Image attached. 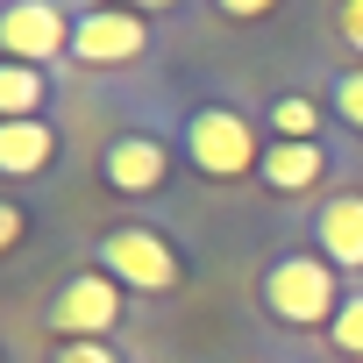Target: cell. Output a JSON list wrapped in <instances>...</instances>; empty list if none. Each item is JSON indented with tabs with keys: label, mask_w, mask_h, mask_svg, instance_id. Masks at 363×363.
Wrapping results in <instances>:
<instances>
[{
	"label": "cell",
	"mask_w": 363,
	"mask_h": 363,
	"mask_svg": "<svg viewBox=\"0 0 363 363\" xmlns=\"http://www.w3.org/2000/svg\"><path fill=\"white\" fill-rule=\"evenodd\" d=\"M22 242V207L8 200V207H0V250H15Z\"/></svg>",
	"instance_id": "17"
},
{
	"label": "cell",
	"mask_w": 363,
	"mask_h": 363,
	"mask_svg": "<svg viewBox=\"0 0 363 363\" xmlns=\"http://www.w3.org/2000/svg\"><path fill=\"white\" fill-rule=\"evenodd\" d=\"M150 36H157L150 8H79L72 65H86V72H128V65L150 57Z\"/></svg>",
	"instance_id": "6"
},
{
	"label": "cell",
	"mask_w": 363,
	"mask_h": 363,
	"mask_svg": "<svg viewBox=\"0 0 363 363\" xmlns=\"http://www.w3.org/2000/svg\"><path fill=\"white\" fill-rule=\"evenodd\" d=\"M93 271H107L121 292H178L186 285V250H178L157 221H114L93 242Z\"/></svg>",
	"instance_id": "3"
},
{
	"label": "cell",
	"mask_w": 363,
	"mask_h": 363,
	"mask_svg": "<svg viewBox=\"0 0 363 363\" xmlns=\"http://www.w3.org/2000/svg\"><path fill=\"white\" fill-rule=\"evenodd\" d=\"M50 93H57V72L0 57V121H43Z\"/></svg>",
	"instance_id": "12"
},
{
	"label": "cell",
	"mask_w": 363,
	"mask_h": 363,
	"mask_svg": "<svg viewBox=\"0 0 363 363\" xmlns=\"http://www.w3.org/2000/svg\"><path fill=\"white\" fill-rule=\"evenodd\" d=\"M342 299H349V285H342V271H335L320 250H278V257L257 271V306H264L278 328H292V335L335 328Z\"/></svg>",
	"instance_id": "2"
},
{
	"label": "cell",
	"mask_w": 363,
	"mask_h": 363,
	"mask_svg": "<svg viewBox=\"0 0 363 363\" xmlns=\"http://www.w3.org/2000/svg\"><path fill=\"white\" fill-rule=\"evenodd\" d=\"M264 150L271 143L257 135V114H242L235 100H186V114H178V157H186L200 178H214V186L257 178Z\"/></svg>",
	"instance_id": "1"
},
{
	"label": "cell",
	"mask_w": 363,
	"mask_h": 363,
	"mask_svg": "<svg viewBox=\"0 0 363 363\" xmlns=\"http://www.w3.org/2000/svg\"><path fill=\"white\" fill-rule=\"evenodd\" d=\"M328 100H313V93H271L264 100V128H271V143H328Z\"/></svg>",
	"instance_id": "11"
},
{
	"label": "cell",
	"mask_w": 363,
	"mask_h": 363,
	"mask_svg": "<svg viewBox=\"0 0 363 363\" xmlns=\"http://www.w3.org/2000/svg\"><path fill=\"white\" fill-rule=\"evenodd\" d=\"M50 363H128V356H121L114 342H57Z\"/></svg>",
	"instance_id": "15"
},
{
	"label": "cell",
	"mask_w": 363,
	"mask_h": 363,
	"mask_svg": "<svg viewBox=\"0 0 363 363\" xmlns=\"http://www.w3.org/2000/svg\"><path fill=\"white\" fill-rule=\"evenodd\" d=\"M57 157H65L57 121H0V178H8V186H29V178H43Z\"/></svg>",
	"instance_id": "10"
},
{
	"label": "cell",
	"mask_w": 363,
	"mask_h": 363,
	"mask_svg": "<svg viewBox=\"0 0 363 363\" xmlns=\"http://www.w3.org/2000/svg\"><path fill=\"white\" fill-rule=\"evenodd\" d=\"M328 171H335V150L328 143H271L257 178H264L271 200H306V193H320Z\"/></svg>",
	"instance_id": "9"
},
{
	"label": "cell",
	"mask_w": 363,
	"mask_h": 363,
	"mask_svg": "<svg viewBox=\"0 0 363 363\" xmlns=\"http://www.w3.org/2000/svg\"><path fill=\"white\" fill-rule=\"evenodd\" d=\"M335 36L349 50H363V0H342V8H335Z\"/></svg>",
	"instance_id": "16"
},
{
	"label": "cell",
	"mask_w": 363,
	"mask_h": 363,
	"mask_svg": "<svg viewBox=\"0 0 363 363\" xmlns=\"http://www.w3.org/2000/svg\"><path fill=\"white\" fill-rule=\"evenodd\" d=\"M171 178H178V143L150 121H128L100 143V186L121 193V200H157L171 193Z\"/></svg>",
	"instance_id": "4"
},
{
	"label": "cell",
	"mask_w": 363,
	"mask_h": 363,
	"mask_svg": "<svg viewBox=\"0 0 363 363\" xmlns=\"http://www.w3.org/2000/svg\"><path fill=\"white\" fill-rule=\"evenodd\" d=\"M306 250H320L342 278H363V186H335V193L313 207Z\"/></svg>",
	"instance_id": "8"
},
{
	"label": "cell",
	"mask_w": 363,
	"mask_h": 363,
	"mask_svg": "<svg viewBox=\"0 0 363 363\" xmlns=\"http://www.w3.org/2000/svg\"><path fill=\"white\" fill-rule=\"evenodd\" d=\"M72 29H79V8H65V0H15V8H0V50L15 65L57 72V57H72Z\"/></svg>",
	"instance_id": "7"
},
{
	"label": "cell",
	"mask_w": 363,
	"mask_h": 363,
	"mask_svg": "<svg viewBox=\"0 0 363 363\" xmlns=\"http://www.w3.org/2000/svg\"><path fill=\"white\" fill-rule=\"evenodd\" d=\"M320 100H328V114H335L349 135H363V65H335V72L320 79Z\"/></svg>",
	"instance_id": "13"
},
{
	"label": "cell",
	"mask_w": 363,
	"mask_h": 363,
	"mask_svg": "<svg viewBox=\"0 0 363 363\" xmlns=\"http://www.w3.org/2000/svg\"><path fill=\"white\" fill-rule=\"evenodd\" d=\"M328 349L363 363V285H349V299H342V313H335V328H328Z\"/></svg>",
	"instance_id": "14"
},
{
	"label": "cell",
	"mask_w": 363,
	"mask_h": 363,
	"mask_svg": "<svg viewBox=\"0 0 363 363\" xmlns=\"http://www.w3.org/2000/svg\"><path fill=\"white\" fill-rule=\"evenodd\" d=\"M128 320V292L107 278V271H72L57 292H50V306H43V328L57 335V342H107L114 328Z\"/></svg>",
	"instance_id": "5"
}]
</instances>
